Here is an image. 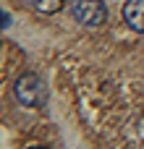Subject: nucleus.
<instances>
[{
  "label": "nucleus",
  "mask_w": 144,
  "mask_h": 149,
  "mask_svg": "<svg viewBox=\"0 0 144 149\" xmlns=\"http://www.w3.org/2000/svg\"><path fill=\"white\" fill-rule=\"evenodd\" d=\"M13 94H16V100H18L21 105H26V107H45V102H47L45 84H42V79L34 76V73L18 76L16 84H13Z\"/></svg>",
  "instance_id": "obj_1"
},
{
  "label": "nucleus",
  "mask_w": 144,
  "mask_h": 149,
  "mask_svg": "<svg viewBox=\"0 0 144 149\" xmlns=\"http://www.w3.org/2000/svg\"><path fill=\"white\" fill-rule=\"evenodd\" d=\"M71 13H73V18H76L79 24H84V26H100V24L105 21V16H108L102 0H73Z\"/></svg>",
  "instance_id": "obj_2"
},
{
  "label": "nucleus",
  "mask_w": 144,
  "mask_h": 149,
  "mask_svg": "<svg viewBox=\"0 0 144 149\" xmlns=\"http://www.w3.org/2000/svg\"><path fill=\"white\" fill-rule=\"evenodd\" d=\"M123 21L134 31L144 34V0H126V5H123Z\"/></svg>",
  "instance_id": "obj_3"
},
{
  "label": "nucleus",
  "mask_w": 144,
  "mask_h": 149,
  "mask_svg": "<svg viewBox=\"0 0 144 149\" xmlns=\"http://www.w3.org/2000/svg\"><path fill=\"white\" fill-rule=\"evenodd\" d=\"M26 3L39 13H55L63 8V0H26Z\"/></svg>",
  "instance_id": "obj_4"
},
{
  "label": "nucleus",
  "mask_w": 144,
  "mask_h": 149,
  "mask_svg": "<svg viewBox=\"0 0 144 149\" xmlns=\"http://www.w3.org/2000/svg\"><path fill=\"white\" fill-rule=\"evenodd\" d=\"M29 149H45V147H29Z\"/></svg>",
  "instance_id": "obj_5"
}]
</instances>
